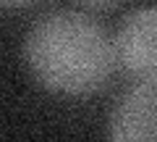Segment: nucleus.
Listing matches in <instances>:
<instances>
[{
    "instance_id": "obj_2",
    "label": "nucleus",
    "mask_w": 157,
    "mask_h": 142,
    "mask_svg": "<svg viewBox=\"0 0 157 142\" xmlns=\"http://www.w3.org/2000/svg\"><path fill=\"white\" fill-rule=\"evenodd\" d=\"M115 61L136 82H157V6L131 8L113 37Z\"/></svg>"
},
{
    "instance_id": "obj_1",
    "label": "nucleus",
    "mask_w": 157,
    "mask_h": 142,
    "mask_svg": "<svg viewBox=\"0 0 157 142\" xmlns=\"http://www.w3.org/2000/svg\"><path fill=\"white\" fill-rule=\"evenodd\" d=\"M24 61L39 87L63 97H89L110 79L115 45L84 11H50L24 37Z\"/></svg>"
},
{
    "instance_id": "obj_3",
    "label": "nucleus",
    "mask_w": 157,
    "mask_h": 142,
    "mask_svg": "<svg viewBox=\"0 0 157 142\" xmlns=\"http://www.w3.org/2000/svg\"><path fill=\"white\" fill-rule=\"evenodd\" d=\"M107 142H157V82H136L113 103Z\"/></svg>"
},
{
    "instance_id": "obj_4",
    "label": "nucleus",
    "mask_w": 157,
    "mask_h": 142,
    "mask_svg": "<svg viewBox=\"0 0 157 142\" xmlns=\"http://www.w3.org/2000/svg\"><path fill=\"white\" fill-rule=\"evenodd\" d=\"M81 8H89V11H107L118 3V0H76Z\"/></svg>"
},
{
    "instance_id": "obj_5",
    "label": "nucleus",
    "mask_w": 157,
    "mask_h": 142,
    "mask_svg": "<svg viewBox=\"0 0 157 142\" xmlns=\"http://www.w3.org/2000/svg\"><path fill=\"white\" fill-rule=\"evenodd\" d=\"M6 8H24V6H32V3H37V0H0Z\"/></svg>"
}]
</instances>
